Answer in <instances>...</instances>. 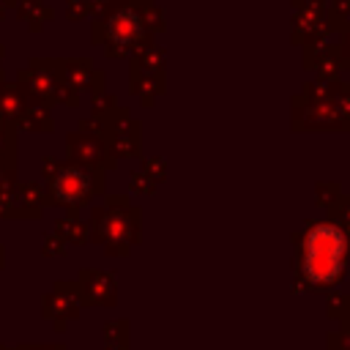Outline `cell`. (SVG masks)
I'll return each instance as SVG.
<instances>
[{
	"label": "cell",
	"instance_id": "6da1fadb",
	"mask_svg": "<svg viewBox=\"0 0 350 350\" xmlns=\"http://www.w3.org/2000/svg\"><path fill=\"white\" fill-rule=\"evenodd\" d=\"M347 238L334 224H314L301 246V273L312 284H331L345 271Z\"/></svg>",
	"mask_w": 350,
	"mask_h": 350
},
{
	"label": "cell",
	"instance_id": "7a4b0ae2",
	"mask_svg": "<svg viewBox=\"0 0 350 350\" xmlns=\"http://www.w3.org/2000/svg\"><path fill=\"white\" fill-rule=\"evenodd\" d=\"M88 189H90V180L79 170H63L52 183V191L60 202H82Z\"/></svg>",
	"mask_w": 350,
	"mask_h": 350
}]
</instances>
